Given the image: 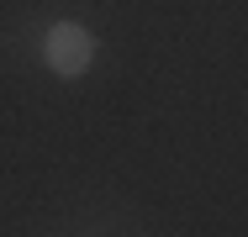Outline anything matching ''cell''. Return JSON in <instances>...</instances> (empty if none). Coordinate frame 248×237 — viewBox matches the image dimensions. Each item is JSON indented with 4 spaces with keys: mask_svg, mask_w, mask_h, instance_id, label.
<instances>
[{
    "mask_svg": "<svg viewBox=\"0 0 248 237\" xmlns=\"http://www.w3.org/2000/svg\"><path fill=\"white\" fill-rule=\"evenodd\" d=\"M43 58H48L53 74L63 79H79L90 63H95V32L85 21H53L43 32Z\"/></svg>",
    "mask_w": 248,
    "mask_h": 237,
    "instance_id": "1",
    "label": "cell"
}]
</instances>
